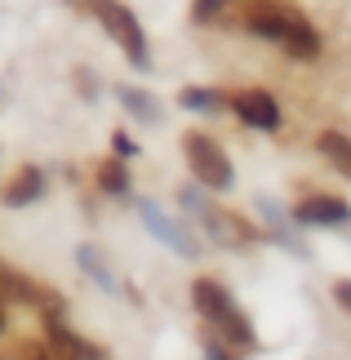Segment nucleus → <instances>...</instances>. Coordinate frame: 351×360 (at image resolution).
I'll list each match as a JSON object with an SVG mask.
<instances>
[{
  "label": "nucleus",
  "mask_w": 351,
  "mask_h": 360,
  "mask_svg": "<svg viewBox=\"0 0 351 360\" xmlns=\"http://www.w3.org/2000/svg\"><path fill=\"white\" fill-rule=\"evenodd\" d=\"M222 13V0H196V22H214Z\"/></svg>",
  "instance_id": "a211bd4d"
},
{
  "label": "nucleus",
  "mask_w": 351,
  "mask_h": 360,
  "mask_svg": "<svg viewBox=\"0 0 351 360\" xmlns=\"http://www.w3.org/2000/svg\"><path fill=\"white\" fill-rule=\"evenodd\" d=\"M18 360H58V352L45 347V342H23V347H18Z\"/></svg>",
  "instance_id": "f3484780"
},
{
  "label": "nucleus",
  "mask_w": 351,
  "mask_h": 360,
  "mask_svg": "<svg viewBox=\"0 0 351 360\" xmlns=\"http://www.w3.org/2000/svg\"><path fill=\"white\" fill-rule=\"evenodd\" d=\"M120 103L129 107L134 116H143L147 124H156V120H160V107L151 103V94H138V89H120Z\"/></svg>",
  "instance_id": "4468645a"
},
{
  "label": "nucleus",
  "mask_w": 351,
  "mask_h": 360,
  "mask_svg": "<svg viewBox=\"0 0 351 360\" xmlns=\"http://www.w3.org/2000/svg\"><path fill=\"white\" fill-rule=\"evenodd\" d=\"M245 27L267 36V40H276V45H285L293 58H316L320 53V40L312 32V22H307L293 5H280V0H258V5H249L245 9Z\"/></svg>",
  "instance_id": "f257e3e1"
},
{
  "label": "nucleus",
  "mask_w": 351,
  "mask_h": 360,
  "mask_svg": "<svg viewBox=\"0 0 351 360\" xmlns=\"http://www.w3.org/2000/svg\"><path fill=\"white\" fill-rule=\"evenodd\" d=\"M80 262H85V267L94 271V281H98V285H107V289H116V276H111V271L103 267V262H98V254H94V249H80Z\"/></svg>",
  "instance_id": "dca6fc26"
},
{
  "label": "nucleus",
  "mask_w": 351,
  "mask_h": 360,
  "mask_svg": "<svg viewBox=\"0 0 351 360\" xmlns=\"http://www.w3.org/2000/svg\"><path fill=\"white\" fill-rule=\"evenodd\" d=\"M116 151H120V156H134V143L125 134H116Z\"/></svg>",
  "instance_id": "6ab92c4d"
},
{
  "label": "nucleus",
  "mask_w": 351,
  "mask_h": 360,
  "mask_svg": "<svg viewBox=\"0 0 351 360\" xmlns=\"http://www.w3.org/2000/svg\"><path fill=\"white\" fill-rule=\"evenodd\" d=\"M205 227H209V236L222 240L227 249H249V245H258V227L249 223V218L231 214V210H205Z\"/></svg>",
  "instance_id": "423d86ee"
},
{
  "label": "nucleus",
  "mask_w": 351,
  "mask_h": 360,
  "mask_svg": "<svg viewBox=\"0 0 351 360\" xmlns=\"http://www.w3.org/2000/svg\"><path fill=\"white\" fill-rule=\"evenodd\" d=\"M182 151H187V169L200 178L205 187H214V191L231 187V160H227V151H222L209 134H200V129L182 134Z\"/></svg>",
  "instance_id": "20e7f679"
},
{
  "label": "nucleus",
  "mask_w": 351,
  "mask_h": 360,
  "mask_svg": "<svg viewBox=\"0 0 351 360\" xmlns=\"http://www.w3.org/2000/svg\"><path fill=\"white\" fill-rule=\"evenodd\" d=\"M293 218L298 223H307V227H333V223H347L351 218V205L343 200V196H307L298 210H293Z\"/></svg>",
  "instance_id": "1a4fd4ad"
},
{
  "label": "nucleus",
  "mask_w": 351,
  "mask_h": 360,
  "mask_svg": "<svg viewBox=\"0 0 351 360\" xmlns=\"http://www.w3.org/2000/svg\"><path fill=\"white\" fill-rule=\"evenodd\" d=\"M191 302H196V311L205 316V325H214L222 338L231 342V347H241V352H254L258 347V334H254V325L241 316V307L231 302V294L222 289L218 281H209V276H200V281L191 285Z\"/></svg>",
  "instance_id": "f03ea898"
},
{
  "label": "nucleus",
  "mask_w": 351,
  "mask_h": 360,
  "mask_svg": "<svg viewBox=\"0 0 351 360\" xmlns=\"http://www.w3.org/2000/svg\"><path fill=\"white\" fill-rule=\"evenodd\" d=\"M138 218H143V223H147L151 231H156V236H160L165 245H170V249H178L182 258H196V254H200V245H196V240L187 236V227H178L174 218H165V214H160L151 200H143V205H138Z\"/></svg>",
  "instance_id": "6e6552de"
},
{
  "label": "nucleus",
  "mask_w": 351,
  "mask_h": 360,
  "mask_svg": "<svg viewBox=\"0 0 351 360\" xmlns=\"http://www.w3.org/2000/svg\"><path fill=\"white\" fill-rule=\"evenodd\" d=\"M40 191H45V178H40V169L27 165V169H18V178L5 187V205H13V210H18V205H32Z\"/></svg>",
  "instance_id": "9b49d317"
},
{
  "label": "nucleus",
  "mask_w": 351,
  "mask_h": 360,
  "mask_svg": "<svg viewBox=\"0 0 351 360\" xmlns=\"http://www.w3.org/2000/svg\"><path fill=\"white\" fill-rule=\"evenodd\" d=\"M0 298L9 302H27V307H36L45 321H58V316L67 311L63 294H53V289H45L40 281H32V276H23L18 267H9L5 258H0Z\"/></svg>",
  "instance_id": "39448f33"
},
{
  "label": "nucleus",
  "mask_w": 351,
  "mask_h": 360,
  "mask_svg": "<svg viewBox=\"0 0 351 360\" xmlns=\"http://www.w3.org/2000/svg\"><path fill=\"white\" fill-rule=\"evenodd\" d=\"M200 342H205V360H236V356L227 352V338H222L218 329H214V334L205 329V338H200Z\"/></svg>",
  "instance_id": "2eb2a0df"
},
{
  "label": "nucleus",
  "mask_w": 351,
  "mask_h": 360,
  "mask_svg": "<svg viewBox=\"0 0 351 360\" xmlns=\"http://www.w3.org/2000/svg\"><path fill=\"white\" fill-rule=\"evenodd\" d=\"M98 187L111 191V196H125V191H129V174H125V165L120 160H103V165H98Z\"/></svg>",
  "instance_id": "ddd939ff"
},
{
  "label": "nucleus",
  "mask_w": 351,
  "mask_h": 360,
  "mask_svg": "<svg viewBox=\"0 0 351 360\" xmlns=\"http://www.w3.org/2000/svg\"><path fill=\"white\" fill-rule=\"evenodd\" d=\"M333 294H338V302H343V307L351 311V285H338V289H333Z\"/></svg>",
  "instance_id": "aec40b11"
},
{
  "label": "nucleus",
  "mask_w": 351,
  "mask_h": 360,
  "mask_svg": "<svg viewBox=\"0 0 351 360\" xmlns=\"http://www.w3.org/2000/svg\"><path fill=\"white\" fill-rule=\"evenodd\" d=\"M316 147H320V156H325L338 174H347L351 178V138L347 134H338V129H325L316 138Z\"/></svg>",
  "instance_id": "9d476101"
},
{
  "label": "nucleus",
  "mask_w": 351,
  "mask_h": 360,
  "mask_svg": "<svg viewBox=\"0 0 351 360\" xmlns=\"http://www.w3.org/2000/svg\"><path fill=\"white\" fill-rule=\"evenodd\" d=\"M0 329H5V311H0Z\"/></svg>",
  "instance_id": "412c9836"
},
{
  "label": "nucleus",
  "mask_w": 351,
  "mask_h": 360,
  "mask_svg": "<svg viewBox=\"0 0 351 360\" xmlns=\"http://www.w3.org/2000/svg\"><path fill=\"white\" fill-rule=\"evenodd\" d=\"M89 9L98 13V22L107 27V36H111V40H116V45L125 49V58H129L134 67H151V63H147L151 53H147L143 27H138V18H134V13L120 5V0H89Z\"/></svg>",
  "instance_id": "7ed1b4c3"
},
{
  "label": "nucleus",
  "mask_w": 351,
  "mask_h": 360,
  "mask_svg": "<svg viewBox=\"0 0 351 360\" xmlns=\"http://www.w3.org/2000/svg\"><path fill=\"white\" fill-rule=\"evenodd\" d=\"M178 103L191 107V112H222V107H231V98H227V94H218V89H182Z\"/></svg>",
  "instance_id": "f8f14e48"
},
{
  "label": "nucleus",
  "mask_w": 351,
  "mask_h": 360,
  "mask_svg": "<svg viewBox=\"0 0 351 360\" xmlns=\"http://www.w3.org/2000/svg\"><path fill=\"white\" fill-rule=\"evenodd\" d=\"M231 112L241 116L245 124H254V129H276L280 124V107L267 89H241L231 94Z\"/></svg>",
  "instance_id": "0eeeda50"
}]
</instances>
